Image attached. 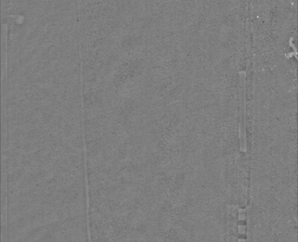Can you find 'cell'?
<instances>
[{"label":"cell","mask_w":298,"mask_h":242,"mask_svg":"<svg viewBox=\"0 0 298 242\" xmlns=\"http://www.w3.org/2000/svg\"><path fill=\"white\" fill-rule=\"evenodd\" d=\"M241 102H240V125H239V139L240 151L245 152L247 151L246 141V104H245V77L241 79Z\"/></svg>","instance_id":"obj_1"}]
</instances>
